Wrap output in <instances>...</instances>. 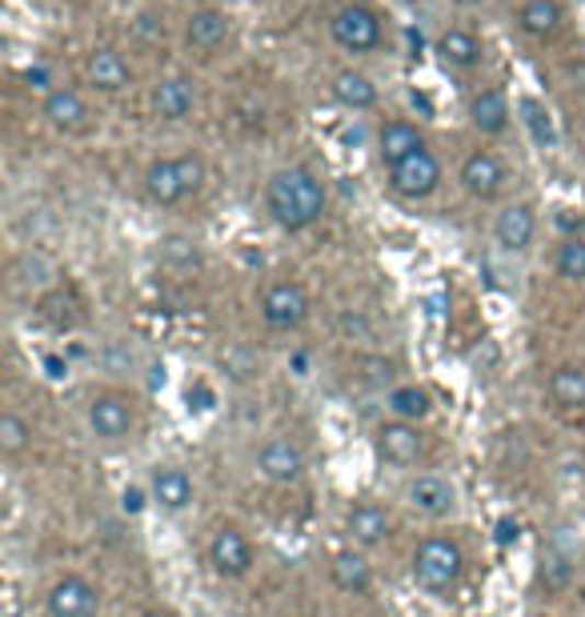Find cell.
Segmentation results:
<instances>
[{"label":"cell","mask_w":585,"mask_h":617,"mask_svg":"<svg viewBox=\"0 0 585 617\" xmlns=\"http://www.w3.org/2000/svg\"><path fill=\"white\" fill-rule=\"evenodd\" d=\"M197 108V81L188 72H169L152 84V117L164 121V125H176V121L193 117Z\"/></svg>","instance_id":"9a60e30c"},{"label":"cell","mask_w":585,"mask_h":617,"mask_svg":"<svg viewBox=\"0 0 585 617\" xmlns=\"http://www.w3.org/2000/svg\"><path fill=\"white\" fill-rule=\"evenodd\" d=\"M253 561H257V549H253V541H249V534L241 525H221L209 537V565L217 578L237 582V578H245L253 570Z\"/></svg>","instance_id":"30bf717a"},{"label":"cell","mask_w":585,"mask_h":617,"mask_svg":"<svg viewBox=\"0 0 585 617\" xmlns=\"http://www.w3.org/2000/svg\"><path fill=\"white\" fill-rule=\"evenodd\" d=\"M550 397L553 405L562 409H585V369L582 365H558V369L550 373Z\"/></svg>","instance_id":"f546056e"},{"label":"cell","mask_w":585,"mask_h":617,"mask_svg":"<svg viewBox=\"0 0 585 617\" xmlns=\"http://www.w3.org/2000/svg\"><path fill=\"white\" fill-rule=\"evenodd\" d=\"M28 445H33V430H28V421L16 418V413H4L0 418V454L16 461V457L28 454Z\"/></svg>","instance_id":"1f68e13d"},{"label":"cell","mask_w":585,"mask_h":617,"mask_svg":"<svg viewBox=\"0 0 585 617\" xmlns=\"http://www.w3.org/2000/svg\"><path fill=\"white\" fill-rule=\"evenodd\" d=\"M417 149H425L422 125H413V121H405V117L381 121V128H377V161L386 164V169L401 164L405 157H413Z\"/></svg>","instance_id":"d6986e66"},{"label":"cell","mask_w":585,"mask_h":617,"mask_svg":"<svg viewBox=\"0 0 585 617\" xmlns=\"http://www.w3.org/2000/svg\"><path fill=\"white\" fill-rule=\"evenodd\" d=\"M329 36H333V45H337L341 53L369 57V53H381V45H386V21H381L377 9H369L362 0H349V4L333 9V16H329Z\"/></svg>","instance_id":"3957f363"},{"label":"cell","mask_w":585,"mask_h":617,"mask_svg":"<svg viewBox=\"0 0 585 617\" xmlns=\"http://www.w3.org/2000/svg\"><path fill=\"white\" fill-rule=\"evenodd\" d=\"M121 505H125V513H141L145 510V490L129 485V490H125V498H121Z\"/></svg>","instance_id":"d590c367"},{"label":"cell","mask_w":585,"mask_h":617,"mask_svg":"<svg viewBox=\"0 0 585 617\" xmlns=\"http://www.w3.org/2000/svg\"><path fill=\"white\" fill-rule=\"evenodd\" d=\"M193 493H197V485H193V478H188L181 466H157L149 478V498L161 505L164 513H181L193 505Z\"/></svg>","instance_id":"603a6c76"},{"label":"cell","mask_w":585,"mask_h":617,"mask_svg":"<svg viewBox=\"0 0 585 617\" xmlns=\"http://www.w3.org/2000/svg\"><path fill=\"white\" fill-rule=\"evenodd\" d=\"M386 405H389V413L401 421H425L434 413V397H429V389H422V385H393L386 393Z\"/></svg>","instance_id":"83f0119b"},{"label":"cell","mask_w":585,"mask_h":617,"mask_svg":"<svg viewBox=\"0 0 585 617\" xmlns=\"http://www.w3.org/2000/svg\"><path fill=\"white\" fill-rule=\"evenodd\" d=\"M565 9L562 0H521L517 9V28L529 36V41H553L562 33Z\"/></svg>","instance_id":"d4e9b609"},{"label":"cell","mask_w":585,"mask_h":617,"mask_svg":"<svg viewBox=\"0 0 585 617\" xmlns=\"http://www.w3.org/2000/svg\"><path fill=\"white\" fill-rule=\"evenodd\" d=\"M145 197L157 205V209H173L188 197L185 181H181V169H176V157H152L149 169H145Z\"/></svg>","instance_id":"7402d4cb"},{"label":"cell","mask_w":585,"mask_h":617,"mask_svg":"<svg viewBox=\"0 0 585 617\" xmlns=\"http://www.w3.org/2000/svg\"><path fill=\"white\" fill-rule=\"evenodd\" d=\"M374 449L381 461H389V466H401L410 469L417 466L425 457V433L417 430V421H401V418H389L377 425L374 433Z\"/></svg>","instance_id":"9c48e42d"},{"label":"cell","mask_w":585,"mask_h":617,"mask_svg":"<svg viewBox=\"0 0 585 617\" xmlns=\"http://www.w3.org/2000/svg\"><path fill=\"white\" fill-rule=\"evenodd\" d=\"M257 473L273 485H292L305 478V449L292 437L277 433L257 449Z\"/></svg>","instance_id":"5bb4252c"},{"label":"cell","mask_w":585,"mask_h":617,"mask_svg":"<svg viewBox=\"0 0 585 617\" xmlns=\"http://www.w3.org/2000/svg\"><path fill=\"white\" fill-rule=\"evenodd\" d=\"M389 173V193L401 201H429L441 188L445 181V164L441 157H437L429 145L425 149H417L413 157H405L401 164H393V169H386Z\"/></svg>","instance_id":"277c9868"},{"label":"cell","mask_w":585,"mask_h":617,"mask_svg":"<svg viewBox=\"0 0 585 617\" xmlns=\"http://www.w3.org/2000/svg\"><path fill=\"white\" fill-rule=\"evenodd\" d=\"M265 213L285 233H301L329 213V188L309 164H285L265 181Z\"/></svg>","instance_id":"6da1fadb"},{"label":"cell","mask_w":585,"mask_h":617,"mask_svg":"<svg viewBox=\"0 0 585 617\" xmlns=\"http://www.w3.org/2000/svg\"><path fill=\"white\" fill-rule=\"evenodd\" d=\"M457 181L473 201H497L509 185V169L493 149H473L457 169Z\"/></svg>","instance_id":"52a82bcc"},{"label":"cell","mask_w":585,"mask_h":617,"mask_svg":"<svg viewBox=\"0 0 585 617\" xmlns=\"http://www.w3.org/2000/svg\"><path fill=\"white\" fill-rule=\"evenodd\" d=\"M261 321L269 329H282V333H289V329H301L305 321H309V313H313V297H309V289H305L301 281H273V285H265V293H261Z\"/></svg>","instance_id":"5b68a950"},{"label":"cell","mask_w":585,"mask_h":617,"mask_svg":"<svg viewBox=\"0 0 585 617\" xmlns=\"http://www.w3.org/2000/svg\"><path fill=\"white\" fill-rule=\"evenodd\" d=\"M84 418H89V430H93L96 442H125L137 430V405L117 389L96 393L84 409Z\"/></svg>","instance_id":"8992f818"},{"label":"cell","mask_w":585,"mask_h":617,"mask_svg":"<svg viewBox=\"0 0 585 617\" xmlns=\"http://www.w3.org/2000/svg\"><path fill=\"white\" fill-rule=\"evenodd\" d=\"M405 501L413 510L425 513V517H449L457 510V490L454 481L437 478V473H417V478L405 485Z\"/></svg>","instance_id":"44dd1931"},{"label":"cell","mask_w":585,"mask_h":617,"mask_svg":"<svg viewBox=\"0 0 585 617\" xmlns=\"http://www.w3.org/2000/svg\"><path fill=\"white\" fill-rule=\"evenodd\" d=\"M570 582H574V553L562 549L558 541H546L538 558V585L546 594H562Z\"/></svg>","instance_id":"4316f807"},{"label":"cell","mask_w":585,"mask_h":617,"mask_svg":"<svg viewBox=\"0 0 585 617\" xmlns=\"http://www.w3.org/2000/svg\"><path fill=\"white\" fill-rule=\"evenodd\" d=\"M493 241L502 253H529L538 241V209L529 201H509L493 217Z\"/></svg>","instance_id":"8fae6325"},{"label":"cell","mask_w":585,"mask_h":617,"mask_svg":"<svg viewBox=\"0 0 585 617\" xmlns=\"http://www.w3.org/2000/svg\"><path fill=\"white\" fill-rule=\"evenodd\" d=\"M233 36V16L225 9H193L185 21V48L188 53H200L209 57Z\"/></svg>","instance_id":"e0dca14e"},{"label":"cell","mask_w":585,"mask_h":617,"mask_svg":"<svg viewBox=\"0 0 585 617\" xmlns=\"http://www.w3.org/2000/svg\"><path fill=\"white\" fill-rule=\"evenodd\" d=\"M466 117L473 125V133H481V137H505L509 125H514V105H509L505 89L485 84V89H478V93L469 96Z\"/></svg>","instance_id":"2e32d148"},{"label":"cell","mask_w":585,"mask_h":617,"mask_svg":"<svg viewBox=\"0 0 585 617\" xmlns=\"http://www.w3.org/2000/svg\"><path fill=\"white\" fill-rule=\"evenodd\" d=\"M410 573L425 594H437V597L454 594L457 582H461V573H466V553H461V546H457L454 537L434 534V537H425V541H417Z\"/></svg>","instance_id":"7a4b0ae2"},{"label":"cell","mask_w":585,"mask_h":617,"mask_svg":"<svg viewBox=\"0 0 585 617\" xmlns=\"http://www.w3.org/2000/svg\"><path fill=\"white\" fill-rule=\"evenodd\" d=\"M45 609H48V617H96V609H101V590H96L89 578H81V573H65V578H57L53 590H48Z\"/></svg>","instance_id":"4fadbf2b"},{"label":"cell","mask_w":585,"mask_h":617,"mask_svg":"<svg viewBox=\"0 0 585 617\" xmlns=\"http://www.w3.org/2000/svg\"><path fill=\"white\" fill-rule=\"evenodd\" d=\"M329 96H333L341 108H349V113H374L377 101H381L374 77H365L362 69L333 72V81H329Z\"/></svg>","instance_id":"cb8c5ba5"},{"label":"cell","mask_w":585,"mask_h":617,"mask_svg":"<svg viewBox=\"0 0 585 617\" xmlns=\"http://www.w3.org/2000/svg\"><path fill=\"white\" fill-rule=\"evenodd\" d=\"M329 578H333V585H337L341 594H369V590H374V565H369L365 553H357V549L333 553Z\"/></svg>","instance_id":"484cf974"},{"label":"cell","mask_w":585,"mask_h":617,"mask_svg":"<svg viewBox=\"0 0 585 617\" xmlns=\"http://www.w3.org/2000/svg\"><path fill=\"white\" fill-rule=\"evenodd\" d=\"M457 9H478V4H485V0H454Z\"/></svg>","instance_id":"8d00e7d4"},{"label":"cell","mask_w":585,"mask_h":617,"mask_svg":"<svg viewBox=\"0 0 585 617\" xmlns=\"http://www.w3.org/2000/svg\"><path fill=\"white\" fill-rule=\"evenodd\" d=\"M4 617H21V614H4Z\"/></svg>","instance_id":"f35d334b"},{"label":"cell","mask_w":585,"mask_h":617,"mask_svg":"<svg viewBox=\"0 0 585 617\" xmlns=\"http://www.w3.org/2000/svg\"><path fill=\"white\" fill-rule=\"evenodd\" d=\"M565 77H570V89L585 96V60H570V65H565Z\"/></svg>","instance_id":"e575fe53"},{"label":"cell","mask_w":585,"mask_h":617,"mask_svg":"<svg viewBox=\"0 0 585 617\" xmlns=\"http://www.w3.org/2000/svg\"><path fill=\"white\" fill-rule=\"evenodd\" d=\"M345 534H349L353 546L377 549V546H386L389 534H393V517H389L377 501H357V505L345 513Z\"/></svg>","instance_id":"ffe728a7"},{"label":"cell","mask_w":585,"mask_h":617,"mask_svg":"<svg viewBox=\"0 0 585 617\" xmlns=\"http://www.w3.org/2000/svg\"><path fill=\"white\" fill-rule=\"evenodd\" d=\"M157 253H161V261L173 273H197L200 265H205V253H200V245L193 241V237L185 233H164L161 241H157Z\"/></svg>","instance_id":"f1b7e54d"},{"label":"cell","mask_w":585,"mask_h":617,"mask_svg":"<svg viewBox=\"0 0 585 617\" xmlns=\"http://www.w3.org/2000/svg\"><path fill=\"white\" fill-rule=\"evenodd\" d=\"M9 277L16 289H48L53 285V265H48L45 256L41 253H16L12 256V265H9Z\"/></svg>","instance_id":"4dcf8cb0"},{"label":"cell","mask_w":585,"mask_h":617,"mask_svg":"<svg viewBox=\"0 0 585 617\" xmlns=\"http://www.w3.org/2000/svg\"><path fill=\"white\" fill-rule=\"evenodd\" d=\"M434 53L441 57V65H449V69H481V60H485V41H481L473 28H466V24H449V28H441L434 41Z\"/></svg>","instance_id":"ac0fdd59"},{"label":"cell","mask_w":585,"mask_h":617,"mask_svg":"<svg viewBox=\"0 0 585 617\" xmlns=\"http://www.w3.org/2000/svg\"><path fill=\"white\" fill-rule=\"evenodd\" d=\"M141 617H173V614H164V609H145Z\"/></svg>","instance_id":"74e56055"},{"label":"cell","mask_w":585,"mask_h":617,"mask_svg":"<svg viewBox=\"0 0 585 617\" xmlns=\"http://www.w3.org/2000/svg\"><path fill=\"white\" fill-rule=\"evenodd\" d=\"M41 117L48 125L65 133V137H81L93 128V105H89V96L81 89H72V84H57V89H48L45 101H41Z\"/></svg>","instance_id":"ba28073f"},{"label":"cell","mask_w":585,"mask_h":617,"mask_svg":"<svg viewBox=\"0 0 585 617\" xmlns=\"http://www.w3.org/2000/svg\"><path fill=\"white\" fill-rule=\"evenodd\" d=\"M84 84L93 89V93H105V96H121L133 89V65L129 57L121 53V48H93L89 57H84Z\"/></svg>","instance_id":"7c38bea8"},{"label":"cell","mask_w":585,"mask_h":617,"mask_svg":"<svg viewBox=\"0 0 585 617\" xmlns=\"http://www.w3.org/2000/svg\"><path fill=\"white\" fill-rule=\"evenodd\" d=\"M176 169H181V181H185L188 197L205 188V176H209V164H205V157H200V152H193V149H188V152H176Z\"/></svg>","instance_id":"836d02e7"},{"label":"cell","mask_w":585,"mask_h":617,"mask_svg":"<svg viewBox=\"0 0 585 617\" xmlns=\"http://www.w3.org/2000/svg\"><path fill=\"white\" fill-rule=\"evenodd\" d=\"M553 268L565 281H585V237H565L553 253Z\"/></svg>","instance_id":"d6a6232c"}]
</instances>
